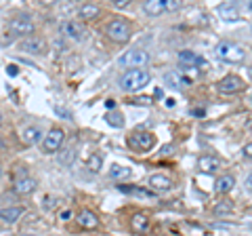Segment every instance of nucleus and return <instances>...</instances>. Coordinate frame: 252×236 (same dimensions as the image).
<instances>
[{"label": "nucleus", "mask_w": 252, "mask_h": 236, "mask_svg": "<svg viewBox=\"0 0 252 236\" xmlns=\"http://www.w3.org/2000/svg\"><path fill=\"white\" fill-rule=\"evenodd\" d=\"M149 80H152V74H149L145 68L143 70H128V72H124L118 78V86H120V91H124V93H139L149 84Z\"/></svg>", "instance_id": "nucleus-1"}, {"label": "nucleus", "mask_w": 252, "mask_h": 236, "mask_svg": "<svg viewBox=\"0 0 252 236\" xmlns=\"http://www.w3.org/2000/svg\"><path fill=\"white\" fill-rule=\"evenodd\" d=\"M105 36L109 38V40H114V42H128V38L132 36V26H130V21L128 19H124V17H114V19H109L105 23Z\"/></svg>", "instance_id": "nucleus-2"}, {"label": "nucleus", "mask_w": 252, "mask_h": 236, "mask_svg": "<svg viewBox=\"0 0 252 236\" xmlns=\"http://www.w3.org/2000/svg\"><path fill=\"white\" fill-rule=\"evenodd\" d=\"M215 53L220 61H227V64H242V61L246 59V49L240 46L238 42H231V40L219 42Z\"/></svg>", "instance_id": "nucleus-3"}, {"label": "nucleus", "mask_w": 252, "mask_h": 236, "mask_svg": "<svg viewBox=\"0 0 252 236\" xmlns=\"http://www.w3.org/2000/svg\"><path fill=\"white\" fill-rule=\"evenodd\" d=\"M149 59L152 57H149V53L145 49H130L118 57V66L128 68V70H143L149 64Z\"/></svg>", "instance_id": "nucleus-4"}, {"label": "nucleus", "mask_w": 252, "mask_h": 236, "mask_svg": "<svg viewBox=\"0 0 252 236\" xmlns=\"http://www.w3.org/2000/svg\"><path fill=\"white\" fill-rule=\"evenodd\" d=\"M63 141H65V131L59 127H53L46 131L42 139V152L44 154H57L63 150Z\"/></svg>", "instance_id": "nucleus-5"}, {"label": "nucleus", "mask_w": 252, "mask_h": 236, "mask_svg": "<svg viewBox=\"0 0 252 236\" xmlns=\"http://www.w3.org/2000/svg\"><path fill=\"white\" fill-rule=\"evenodd\" d=\"M9 30L13 34H17V36H32L34 34V30H36V23L34 19H32V15L28 13H19V15H15V17L9 21Z\"/></svg>", "instance_id": "nucleus-6"}, {"label": "nucleus", "mask_w": 252, "mask_h": 236, "mask_svg": "<svg viewBox=\"0 0 252 236\" xmlns=\"http://www.w3.org/2000/svg\"><path fill=\"white\" fill-rule=\"evenodd\" d=\"M128 146L135 148V150H139V152H149L156 146V135L149 133V131L139 129L128 137Z\"/></svg>", "instance_id": "nucleus-7"}, {"label": "nucleus", "mask_w": 252, "mask_h": 236, "mask_svg": "<svg viewBox=\"0 0 252 236\" xmlns=\"http://www.w3.org/2000/svg\"><path fill=\"white\" fill-rule=\"evenodd\" d=\"M19 49L23 53H28V55H34V57H40V55L46 53V49H49V44H46V40L42 36H28V38H23V40L19 42Z\"/></svg>", "instance_id": "nucleus-8"}, {"label": "nucleus", "mask_w": 252, "mask_h": 236, "mask_svg": "<svg viewBox=\"0 0 252 236\" xmlns=\"http://www.w3.org/2000/svg\"><path fill=\"white\" fill-rule=\"evenodd\" d=\"M217 89L220 95H235V93L244 91V80L235 74H227L217 82Z\"/></svg>", "instance_id": "nucleus-9"}, {"label": "nucleus", "mask_w": 252, "mask_h": 236, "mask_svg": "<svg viewBox=\"0 0 252 236\" xmlns=\"http://www.w3.org/2000/svg\"><path fill=\"white\" fill-rule=\"evenodd\" d=\"M61 34L65 36V38H69V40L82 42L84 38H86V28L82 26L80 21L67 19V21H63V23H61Z\"/></svg>", "instance_id": "nucleus-10"}, {"label": "nucleus", "mask_w": 252, "mask_h": 236, "mask_svg": "<svg viewBox=\"0 0 252 236\" xmlns=\"http://www.w3.org/2000/svg\"><path fill=\"white\" fill-rule=\"evenodd\" d=\"M220 167H223L220 158H217V156H212V154H202L198 158V169L204 175H215L217 171H220Z\"/></svg>", "instance_id": "nucleus-11"}, {"label": "nucleus", "mask_w": 252, "mask_h": 236, "mask_svg": "<svg viewBox=\"0 0 252 236\" xmlns=\"http://www.w3.org/2000/svg\"><path fill=\"white\" fill-rule=\"evenodd\" d=\"M13 188H15V192H17L19 196H30V194L36 192L38 182L34 177H30V175H19L17 179H15Z\"/></svg>", "instance_id": "nucleus-12"}, {"label": "nucleus", "mask_w": 252, "mask_h": 236, "mask_svg": "<svg viewBox=\"0 0 252 236\" xmlns=\"http://www.w3.org/2000/svg\"><path fill=\"white\" fill-rule=\"evenodd\" d=\"M42 129L40 127H36V124H28V127H23L21 131V141L26 146H36V144H42Z\"/></svg>", "instance_id": "nucleus-13"}, {"label": "nucleus", "mask_w": 252, "mask_h": 236, "mask_svg": "<svg viewBox=\"0 0 252 236\" xmlns=\"http://www.w3.org/2000/svg\"><path fill=\"white\" fill-rule=\"evenodd\" d=\"M23 213H26V209H23V207L9 204V207L0 209V222H2V224H17Z\"/></svg>", "instance_id": "nucleus-14"}, {"label": "nucleus", "mask_w": 252, "mask_h": 236, "mask_svg": "<svg viewBox=\"0 0 252 236\" xmlns=\"http://www.w3.org/2000/svg\"><path fill=\"white\" fill-rule=\"evenodd\" d=\"M101 15V6L97 2H82L78 6V17L82 21H94Z\"/></svg>", "instance_id": "nucleus-15"}, {"label": "nucleus", "mask_w": 252, "mask_h": 236, "mask_svg": "<svg viewBox=\"0 0 252 236\" xmlns=\"http://www.w3.org/2000/svg\"><path fill=\"white\" fill-rule=\"evenodd\" d=\"M164 82H166V86H170V89H185V86L191 84V80H189L187 76H183L181 72H177V70L164 74Z\"/></svg>", "instance_id": "nucleus-16"}, {"label": "nucleus", "mask_w": 252, "mask_h": 236, "mask_svg": "<svg viewBox=\"0 0 252 236\" xmlns=\"http://www.w3.org/2000/svg\"><path fill=\"white\" fill-rule=\"evenodd\" d=\"M76 222H78L80 228H86V230H94V228H99V217L89 209H82L80 213L76 215Z\"/></svg>", "instance_id": "nucleus-17"}, {"label": "nucleus", "mask_w": 252, "mask_h": 236, "mask_svg": "<svg viewBox=\"0 0 252 236\" xmlns=\"http://www.w3.org/2000/svg\"><path fill=\"white\" fill-rule=\"evenodd\" d=\"M149 188H152L154 192H168L172 188V179L162 175V173H156V175L149 177Z\"/></svg>", "instance_id": "nucleus-18"}, {"label": "nucleus", "mask_w": 252, "mask_h": 236, "mask_svg": "<svg viewBox=\"0 0 252 236\" xmlns=\"http://www.w3.org/2000/svg\"><path fill=\"white\" fill-rule=\"evenodd\" d=\"M179 64L181 66H191V68H195V66L204 68V66H206V61H204L200 55L193 53V51H181L179 53Z\"/></svg>", "instance_id": "nucleus-19"}, {"label": "nucleus", "mask_w": 252, "mask_h": 236, "mask_svg": "<svg viewBox=\"0 0 252 236\" xmlns=\"http://www.w3.org/2000/svg\"><path fill=\"white\" fill-rule=\"evenodd\" d=\"M143 13H147L149 17H158V15L166 13V0H145Z\"/></svg>", "instance_id": "nucleus-20"}, {"label": "nucleus", "mask_w": 252, "mask_h": 236, "mask_svg": "<svg viewBox=\"0 0 252 236\" xmlns=\"http://www.w3.org/2000/svg\"><path fill=\"white\" fill-rule=\"evenodd\" d=\"M235 188V177L233 175H219L215 182V190L219 194H229Z\"/></svg>", "instance_id": "nucleus-21"}, {"label": "nucleus", "mask_w": 252, "mask_h": 236, "mask_svg": "<svg viewBox=\"0 0 252 236\" xmlns=\"http://www.w3.org/2000/svg\"><path fill=\"white\" fill-rule=\"evenodd\" d=\"M130 228L135 232H139V234H143V232H147L149 230V215H145V213H135L130 217Z\"/></svg>", "instance_id": "nucleus-22"}, {"label": "nucleus", "mask_w": 252, "mask_h": 236, "mask_svg": "<svg viewBox=\"0 0 252 236\" xmlns=\"http://www.w3.org/2000/svg\"><path fill=\"white\" fill-rule=\"evenodd\" d=\"M219 15H220V17H223L225 21H238V19H240V11H238V6L231 4V2L220 4V6H219Z\"/></svg>", "instance_id": "nucleus-23"}, {"label": "nucleus", "mask_w": 252, "mask_h": 236, "mask_svg": "<svg viewBox=\"0 0 252 236\" xmlns=\"http://www.w3.org/2000/svg\"><path fill=\"white\" fill-rule=\"evenodd\" d=\"M86 169H89L91 173H101V169H103V154L101 152L91 154L89 160H86Z\"/></svg>", "instance_id": "nucleus-24"}, {"label": "nucleus", "mask_w": 252, "mask_h": 236, "mask_svg": "<svg viewBox=\"0 0 252 236\" xmlns=\"http://www.w3.org/2000/svg\"><path fill=\"white\" fill-rule=\"evenodd\" d=\"M74 160H76V148L74 146H67L59 152V162L63 164V167H72Z\"/></svg>", "instance_id": "nucleus-25"}, {"label": "nucleus", "mask_w": 252, "mask_h": 236, "mask_svg": "<svg viewBox=\"0 0 252 236\" xmlns=\"http://www.w3.org/2000/svg\"><path fill=\"white\" fill-rule=\"evenodd\" d=\"M118 190L124 194H132V196H141V198H154V192L141 190L139 186H118Z\"/></svg>", "instance_id": "nucleus-26"}, {"label": "nucleus", "mask_w": 252, "mask_h": 236, "mask_svg": "<svg viewBox=\"0 0 252 236\" xmlns=\"http://www.w3.org/2000/svg\"><path fill=\"white\" fill-rule=\"evenodd\" d=\"M109 177L112 179H128L130 177V169L122 167V164H112V167H109Z\"/></svg>", "instance_id": "nucleus-27"}, {"label": "nucleus", "mask_w": 252, "mask_h": 236, "mask_svg": "<svg viewBox=\"0 0 252 236\" xmlns=\"http://www.w3.org/2000/svg\"><path fill=\"white\" fill-rule=\"evenodd\" d=\"M231 211H233V207H231V202H229V200H220V202L215 204L212 213H215V215H229Z\"/></svg>", "instance_id": "nucleus-28"}, {"label": "nucleus", "mask_w": 252, "mask_h": 236, "mask_svg": "<svg viewBox=\"0 0 252 236\" xmlns=\"http://www.w3.org/2000/svg\"><path fill=\"white\" fill-rule=\"evenodd\" d=\"M105 120H107L109 127H116V129H120L122 124H124V122H122V114H120V112H116V110H112V112L105 116Z\"/></svg>", "instance_id": "nucleus-29"}, {"label": "nucleus", "mask_w": 252, "mask_h": 236, "mask_svg": "<svg viewBox=\"0 0 252 236\" xmlns=\"http://www.w3.org/2000/svg\"><path fill=\"white\" fill-rule=\"evenodd\" d=\"M53 110H55V114H57L59 118H63V120H72V118H74V114L69 112L67 108H63V106H55Z\"/></svg>", "instance_id": "nucleus-30"}, {"label": "nucleus", "mask_w": 252, "mask_h": 236, "mask_svg": "<svg viewBox=\"0 0 252 236\" xmlns=\"http://www.w3.org/2000/svg\"><path fill=\"white\" fill-rule=\"evenodd\" d=\"M172 152H175V146H172V144H166V146L160 148V156H164V158H166V156H170Z\"/></svg>", "instance_id": "nucleus-31"}, {"label": "nucleus", "mask_w": 252, "mask_h": 236, "mask_svg": "<svg viewBox=\"0 0 252 236\" xmlns=\"http://www.w3.org/2000/svg\"><path fill=\"white\" fill-rule=\"evenodd\" d=\"M242 156H244V158H246V160H252V141L242 148Z\"/></svg>", "instance_id": "nucleus-32"}, {"label": "nucleus", "mask_w": 252, "mask_h": 236, "mask_svg": "<svg viewBox=\"0 0 252 236\" xmlns=\"http://www.w3.org/2000/svg\"><path fill=\"white\" fill-rule=\"evenodd\" d=\"M177 9H179L177 0H166V11H177Z\"/></svg>", "instance_id": "nucleus-33"}, {"label": "nucleus", "mask_w": 252, "mask_h": 236, "mask_svg": "<svg viewBox=\"0 0 252 236\" xmlns=\"http://www.w3.org/2000/svg\"><path fill=\"white\" fill-rule=\"evenodd\" d=\"M116 9H126V6H128V0H114L112 2Z\"/></svg>", "instance_id": "nucleus-34"}, {"label": "nucleus", "mask_w": 252, "mask_h": 236, "mask_svg": "<svg viewBox=\"0 0 252 236\" xmlns=\"http://www.w3.org/2000/svg\"><path fill=\"white\" fill-rule=\"evenodd\" d=\"M246 188H248V190L252 192V171L248 173V177H246Z\"/></svg>", "instance_id": "nucleus-35"}, {"label": "nucleus", "mask_w": 252, "mask_h": 236, "mask_svg": "<svg viewBox=\"0 0 252 236\" xmlns=\"http://www.w3.org/2000/svg\"><path fill=\"white\" fill-rule=\"evenodd\" d=\"M105 108H107V110H114V108H116V104H114L112 99H109V101H105Z\"/></svg>", "instance_id": "nucleus-36"}, {"label": "nucleus", "mask_w": 252, "mask_h": 236, "mask_svg": "<svg viewBox=\"0 0 252 236\" xmlns=\"http://www.w3.org/2000/svg\"><path fill=\"white\" fill-rule=\"evenodd\" d=\"M156 97L162 99V97H164V91H162V89H156Z\"/></svg>", "instance_id": "nucleus-37"}, {"label": "nucleus", "mask_w": 252, "mask_h": 236, "mask_svg": "<svg viewBox=\"0 0 252 236\" xmlns=\"http://www.w3.org/2000/svg\"><path fill=\"white\" fill-rule=\"evenodd\" d=\"M69 215H72L69 211H63V213H61V217H63V219H69Z\"/></svg>", "instance_id": "nucleus-38"}, {"label": "nucleus", "mask_w": 252, "mask_h": 236, "mask_svg": "<svg viewBox=\"0 0 252 236\" xmlns=\"http://www.w3.org/2000/svg\"><path fill=\"white\" fill-rule=\"evenodd\" d=\"M19 236H36V234H19Z\"/></svg>", "instance_id": "nucleus-39"}, {"label": "nucleus", "mask_w": 252, "mask_h": 236, "mask_svg": "<svg viewBox=\"0 0 252 236\" xmlns=\"http://www.w3.org/2000/svg\"><path fill=\"white\" fill-rule=\"evenodd\" d=\"M248 74H250V78H252V68H250V70H248Z\"/></svg>", "instance_id": "nucleus-40"}, {"label": "nucleus", "mask_w": 252, "mask_h": 236, "mask_svg": "<svg viewBox=\"0 0 252 236\" xmlns=\"http://www.w3.org/2000/svg\"><path fill=\"white\" fill-rule=\"evenodd\" d=\"M0 124H2V114H0Z\"/></svg>", "instance_id": "nucleus-41"}, {"label": "nucleus", "mask_w": 252, "mask_h": 236, "mask_svg": "<svg viewBox=\"0 0 252 236\" xmlns=\"http://www.w3.org/2000/svg\"><path fill=\"white\" fill-rule=\"evenodd\" d=\"M0 177H2V169H0Z\"/></svg>", "instance_id": "nucleus-42"}, {"label": "nucleus", "mask_w": 252, "mask_h": 236, "mask_svg": "<svg viewBox=\"0 0 252 236\" xmlns=\"http://www.w3.org/2000/svg\"><path fill=\"white\" fill-rule=\"evenodd\" d=\"M250 9H252V2H250Z\"/></svg>", "instance_id": "nucleus-43"}, {"label": "nucleus", "mask_w": 252, "mask_h": 236, "mask_svg": "<svg viewBox=\"0 0 252 236\" xmlns=\"http://www.w3.org/2000/svg\"><path fill=\"white\" fill-rule=\"evenodd\" d=\"M250 101H252V95H250Z\"/></svg>", "instance_id": "nucleus-44"}]
</instances>
